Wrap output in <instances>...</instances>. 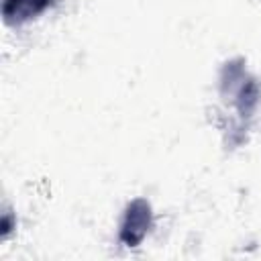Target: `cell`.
I'll use <instances>...</instances> for the list:
<instances>
[{
	"label": "cell",
	"mask_w": 261,
	"mask_h": 261,
	"mask_svg": "<svg viewBox=\"0 0 261 261\" xmlns=\"http://www.w3.org/2000/svg\"><path fill=\"white\" fill-rule=\"evenodd\" d=\"M151 224H153L151 204L145 198H135L126 206L122 222H120V232H118L120 243L126 245V247L141 245V241L147 237Z\"/></svg>",
	"instance_id": "1"
},
{
	"label": "cell",
	"mask_w": 261,
	"mask_h": 261,
	"mask_svg": "<svg viewBox=\"0 0 261 261\" xmlns=\"http://www.w3.org/2000/svg\"><path fill=\"white\" fill-rule=\"evenodd\" d=\"M53 2L55 0H2V18L8 27H20L43 14Z\"/></svg>",
	"instance_id": "2"
}]
</instances>
